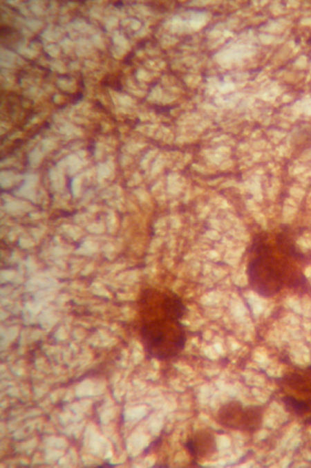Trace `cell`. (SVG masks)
I'll return each mask as SVG.
<instances>
[{"label":"cell","instance_id":"6da1fadb","mask_svg":"<svg viewBox=\"0 0 311 468\" xmlns=\"http://www.w3.org/2000/svg\"><path fill=\"white\" fill-rule=\"evenodd\" d=\"M252 251L254 256L247 264V275L250 287L259 295L272 297L285 283L294 288L305 283V277L300 272L290 270L286 259L278 258L272 247L263 239L256 240Z\"/></svg>","mask_w":311,"mask_h":468},{"label":"cell","instance_id":"5b68a950","mask_svg":"<svg viewBox=\"0 0 311 468\" xmlns=\"http://www.w3.org/2000/svg\"><path fill=\"white\" fill-rule=\"evenodd\" d=\"M276 241L277 248L283 254L299 261L304 259V255L298 250L291 238L285 232L279 233Z\"/></svg>","mask_w":311,"mask_h":468},{"label":"cell","instance_id":"8992f818","mask_svg":"<svg viewBox=\"0 0 311 468\" xmlns=\"http://www.w3.org/2000/svg\"><path fill=\"white\" fill-rule=\"evenodd\" d=\"M283 402L286 406H290L295 413L301 415L310 410V404L304 401L297 400L292 396H285L283 397Z\"/></svg>","mask_w":311,"mask_h":468},{"label":"cell","instance_id":"3957f363","mask_svg":"<svg viewBox=\"0 0 311 468\" xmlns=\"http://www.w3.org/2000/svg\"><path fill=\"white\" fill-rule=\"evenodd\" d=\"M262 413L258 406L243 408L238 401L232 400L222 405L217 413V420L222 426L248 431L258 429Z\"/></svg>","mask_w":311,"mask_h":468},{"label":"cell","instance_id":"7a4b0ae2","mask_svg":"<svg viewBox=\"0 0 311 468\" xmlns=\"http://www.w3.org/2000/svg\"><path fill=\"white\" fill-rule=\"evenodd\" d=\"M156 314L157 317L146 320L142 325V342L151 357L159 360L169 359L185 346L187 336L184 326L180 321L169 319L161 313Z\"/></svg>","mask_w":311,"mask_h":468},{"label":"cell","instance_id":"277c9868","mask_svg":"<svg viewBox=\"0 0 311 468\" xmlns=\"http://www.w3.org/2000/svg\"><path fill=\"white\" fill-rule=\"evenodd\" d=\"M189 454L196 459L211 457L217 450L214 435L207 430L196 431L184 444Z\"/></svg>","mask_w":311,"mask_h":468}]
</instances>
